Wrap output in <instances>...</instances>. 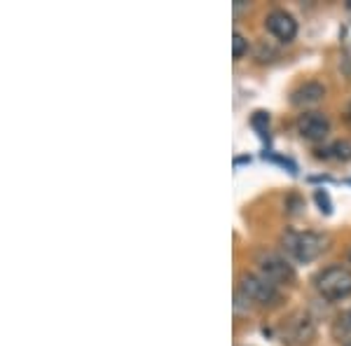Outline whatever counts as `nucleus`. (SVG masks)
<instances>
[{
	"mask_svg": "<svg viewBox=\"0 0 351 346\" xmlns=\"http://www.w3.org/2000/svg\"><path fill=\"white\" fill-rule=\"evenodd\" d=\"M328 239L326 234L319 232H298V230H286L281 234V248L291 260H295L300 264H307L319 260L321 255L328 251Z\"/></svg>",
	"mask_w": 351,
	"mask_h": 346,
	"instance_id": "nucleus-1",
	"label": "nucleus"
},
{
	"mask_svg": "<svg viewBox=\"0 0 351 346\" xmlns=\"http://www.w3.org/2000/svg\"><path fill=\"white\" fill-rule=\"evenodd\" d=\"M314 288L326 302H342L351 297V269L342 264H330L314 276Z\"/></svg>",
	"mask_w": 351,
	"mask_h": 346,
	"instance_id": "nucleus-2",
	"label": "nucleus"
},
{
	"mask_svg": "<svg viewBox=\"0 0 351 346\" xmlns=\"http://www.w3.org/2000/svg\"><path fill=\"white\" fill-rule=\"evenodd\" d=\"M237 293H239L248 304H256V306H276L281 302L279 286H274V283L267 281L265 276L253 274V271L241 274Z\"/></svg>",
	"mask_w": 351,
	"mask_h": 346,
	"instance_id": "nucleus-3",
	"label": "nucleus"
},
{
	"mask_svg": "<svg viewBox=\"0 0 351 346\" xmlns=\"http://www.w3.org/2000/svg\"><path fill=\"white\" fill-rule=\"evenodd\" d=\"M256 264H258V274L271 281L274 286H293L298 279L295 267L288 262V258H284V255L276 251H269V248L256 251Z\"/></svg>",
	"mask_w": 351,
	"mask_h": 346,
	"instance_id": "nucleus-4",
	"label": "nucleus"
},
{
	"mask_svg": "<svg viewBox=\"0 0 351 346\" xmlns=\"http://www.w3.org/2000/svg\"><path fill=\"white\" fill-rule=\"evenodd\" d=\"M316 334V325H314V319L304 311H295L286 319V323L281 325V337L284 342L293 344V346H302V344H309Z\"/></svg>",
	"mask_w": 351,
	"mask_h": 346,
	"instance_id": "nucleus-5",
	"label": "nucleus"
},
{
	"mask_svg": "<svg viewBox=\"0 0 351 346\" xmlns=\"http://www.w3.org/2000/svg\"><path fill=\"white\" fill-rule=\"evenodd\" d=\"M295 129L304 140L319 143V140H326L328 134H330V120L319 110H302V115H298Z\"/></svg>",
	"mask_w": 351,
	"mask_h": 346,
	"instance_id": "nucleus-6",
	"label": "nucleus"
},
{
	"mask_svg": "<svg viewBox=\"0 0 351 346\" xmlns=\"http://www.w3.org/2000/svg\"><path fill=\"white\" fill-rule=\"evenodd\" d=\"M265 28H267L269 36H274L279 42H293L298 36V21L295 16L286 10H271V12L265 16Z\"/></svg>",
	"mask_w": 351,
	"mask_h": 346,
	"instance_id": "nucleus-7",
	"label": "nucleus"
},
{
	"mask_svg": "<svg viewBox=\"0 0 351 346\" xmlns=\"http://www.w3.org/2000/svg\"><path fill=\"white\" fill-rule=\"evenodd\" d=\"M326 99V87L321 82L311 80L300 84L295 92L291 94V103L295 108H309V106H319Z\"/></svg>",
	"mask_w": 351,
	"mask_h": 346,
	"instance_id": "nucleus-8",
	"label": "nucleus"
},
{
	"mask_svg": "<svg viewBox=\"0 0 351 346\" xmlns=\"http://www.w3.org/2000/svg\"><path fill=\"white\" fill-rule=\"evenodd\" d=\"M316 157H332L337 162H351V143L349 140H335L330 147L326 150H316Z\"/></svg>",
	"mask_w": 351,
	"mask_h": 346,
	"instance_id": "nucleus-9",
	"label": "nucleus"
},
{
	"mask_svg": "<svg viewBox=\"0 0 351 346\" xmlns=\"http://www.w3.org/2000/svg\"><path fill=\"white\" fill-rule=\"evenodd\" d=\"M332 332H335L337 339H344V342H351V309H347L344 314L337 316L335 325H332Z\"/></svg>",
	"mask_w": 351,
	"mask_h": 346,
	"instance_id": "nucleus-10",
	"label": "nucleus"
},
{
	"mask_svg": "<svg viewBox=\"0 0 351 346\" xmlns=\"http://www.w3.org/2000/svg\"><path fill=\"white\" fill-rule=\"evenodd\" d=\"M251 124H253V129L263 136H267L269 138V112H263V110H258V112H253V117H251Z\"/></svg>",
	"mask_w": 351,
	"mask_h": 346,
	"instance_id": "nucleus-11",
	"label": "nucleus"
},
{
	"mask_svg": "<svg viewBox=\"0 0 351 346\" xmlns=\"http://www.w3.org/2000/svg\"><path fill=\"white\" fill-rule=\"evenodd\" d=\"M243 54H248V40L239 31H234L232 33V56H234V61H239Z\"/></svg>",
	"mask_w": 351,
	"mask_h": 346,
	"instance_id": "nucleus-12",
	"label": "nucleus"
},
{
	"mask_svg": "<svg viewBox=\"0 0 351 346\" xmlns=\"http://www.w3.org/2000/svg\"><path fill=\"white\" fill-rule=\"evenodd\" d=\"M314 201H316V206H319V211L324 215L332 213V199H330V195H328V190H324V187H319V190L314 192Z\"/></svg>",
	"mask_w": 351,
	"mask_h": 346,
	"instance_id": "nucleus-13",
	"label": "nucleus"
},
{
	"mask_svg": "<svg viewBox=\"0 0 351 346\" xmlns=\"http://www.w3.org/2000/svg\"><path fill=\"white\" fill-rule=\"evenodd\" d=\"M265 160H269V162L279 164V166L288 169V173H291V175H298V166H295V162H293V160H288V157L274 155V152H265Z\"/></svg>",
	"mask_w": 351,
	"mask_h": 346,
	"instance_id": "nucleus-14",
	"label": "nucleus"
},
{
	"mask_svg": "<svg viewBox=\"0 0 351 346\" xmlns=\"http://www.w3.org/2000/svg\"><path fill=\"white\" fill-rule=\"evenodd\" d=\"M241 164H251V157H237L234 166H241Z\"/></svg>",
	"mask_w": 351,
	"mask_h": 346,
	"instance_id": "nucleus-15",
	"label": "nucleus"
},
{
	"mask_svg": "<svg viewBox=\"0 0 351 346\" xmlns=\"http://www.w3.org/2000/svg\"><path fill=\"white\" fill-rule=\"evenodd\" d=\"M347 8H349V10H351V0H347Z\"/></svg>",
	"mask_w": 351,
	"mask_h": 346,
	"instance_id": "nucleus-16",
	"label": "nucleus"
},
{
	"mask_svg": "<svg viewBox=\"0 0 351 346\" xmlns=\"http://www.w3.org/2000/svg\"><path fill=\"white\" fill-rule=\"evenodd\" d=\"M349 262H351V251H349Z\"/></svg>",
	"mask_w": 351,
	"mask_h": 346,
	"instance_id": "nucleus-17",
	"label": "nucleus"
},
{
	"mask_svg": "<svg viewBox=\"0 0 351 346\" xmlns=\"http://www.w3.org/2000/svg\"><path fill=\"white\" fill-rule=\"evenodd\" d=\"M344 346H351V342H349V344H344Z\"/></svg>",
	"mask_w": 351,
	"mask_h": 346,
	"instance_id": "nucleus-18",
	"label": "nucleus"
}]
</instances>
